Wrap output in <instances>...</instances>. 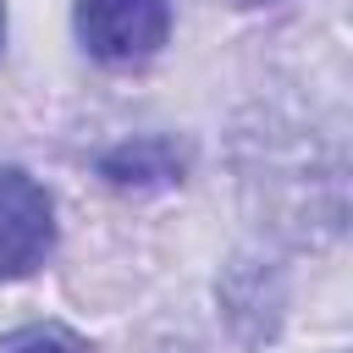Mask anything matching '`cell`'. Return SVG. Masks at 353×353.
<instances>
[{
    "mask_svg": "<svg viewBox=\"0 0 353 353\" xmlns=\"http://www.w3.org/2000/svg\"><path fill=\"white\" fill-rule=\"evenodd\" d=\"M72 28L105 66H138L171 39V0H77Z\"/></svg>",
    "mask_w": 353,
    "mask_h": 353,
    "instance_id": "1",
    "label": "cell"
},
{
    "mask_svg": "<svg viewBox=\"0 0 353 353\" xmlns=\"http://www.w3.org/2000/svg\"><path fill=\"white\" fill-rule=\"evenodd\" d=\"M55 254V199L22 165L0 171V281L33 276Z\"/></svg>",
    "mask_w": 353,
    "mask_h": 353,
    "instance_id": "2",
    "label": "cell"
},
{
    "mask_svg": "<svg viewBox=\"0 0 353 353\" xmlns=\"http://www.w3.org/2000/svg\"><path fill=\"white\" fill-rule=\"evenodd\" d=\"M182 171H188V154L171 138H127L99 160V176L110 188H171L182 182Z\"/></svg>",
    "mask_w": 353,
    "mask_h": 353,
    "instance_id": "3",
    "label": "cell"
},
{
    "mask_svg": "<svg viewBox=\"0 0 353 353\" xmlns=\"http://www.w3.org/2000/svg\"><path fill=\"white\" fill-rule=\"evenodd\" d=\"M0 353H88V347L61 325H22L0 342Z\"/></svg>",
    "mask_w": 353,
    "mask_h": 353,
    "instance_id": "4",
    "label": "cell"
},
{
    "mask_svg": "<svg viewBox=\"0 0 353 353\" xmlns=\"http://www.w3.org/2000/svg\"><path fill=\"white\" fill-rule=\"evenodd\" d=\"M0 33H6V0H0Z\"/></svg>",
    "mask_w": 353,
    "mask_h": 353,
    "instance_id": "5",
    "label": "cell"
},
{
    "mask_svg": "<svg viewBox=\"0 0 353 353\" xmlns=\"http://www.w3.org/2000/svg\"><path fill=\"white\" fill-rule=\"evenodd\" d=\"M248 6H265V0H248Z\"/></svg>",
    "mask_w": 353,
    "mask_h": 353,
    "instance_id": "6",
    "label": "cell"
}]
</instances>
